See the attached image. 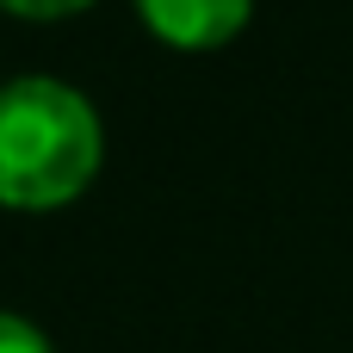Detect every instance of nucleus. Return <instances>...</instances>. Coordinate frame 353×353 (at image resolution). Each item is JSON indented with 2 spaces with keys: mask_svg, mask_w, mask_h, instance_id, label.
<instances>
[{
  "mask_svg": "<svg viewBox=\"0 0 353 353\" xmlns=\"http://www.w3.org/2000/svg\"><path fill=\"white\" fill-rule=\"evenodd\" d=\"M99 118L93 105L43 74L0 87V205L50 211L68 205L99 174Z\"/></svg>",
  "mask_w": 353,
  "mask_h": 353,
  "instance_id": "1",
  "label": "nucleus"
},
{
  "mask_svg": "<svg viewBox=\"0 0 353 353\" xmlns=\"http://www.w3.org/2000/svg\"><path fill=\"white\" fill-rule=\"evenodd\" d=\"M137 12L174 50H217L248 25L254 0H137Z\"/></svg>",
  "mask_w": 353,
  "mask_h": 353,
  "instance_id": "2",
  "label": "nucleus"
},
{
  "mask_svg": "<svg viewBox=\"0 0 353 353\" xmlns=\"http://www.w3.org/2000/svg\"><path fill=\"white\" fill-rule=\"evenodd\" d=\"M0 353H50V341H43L25 316H6V310H0Z\"/></svg>",
  "mask_w": 353,
  "mask_h": 353,
  "instance_id": "3",
  "label": "nucleus"
},
{
  "mask_svg": "<svg viewBox=\"0 0 353 353\" xmlns=\"http://www.w3.org/2000/svg\"><path fill=\"white\" fill-rule=\"evenodd\" d=\"M6 12H25V19H62V12H81L87 0H0Z\"/></svg>",
  "mask_w": 353,
  "mask_h": 353,
  "instance_id": "4",
  "label": "nucleus"
}]
</instances>
